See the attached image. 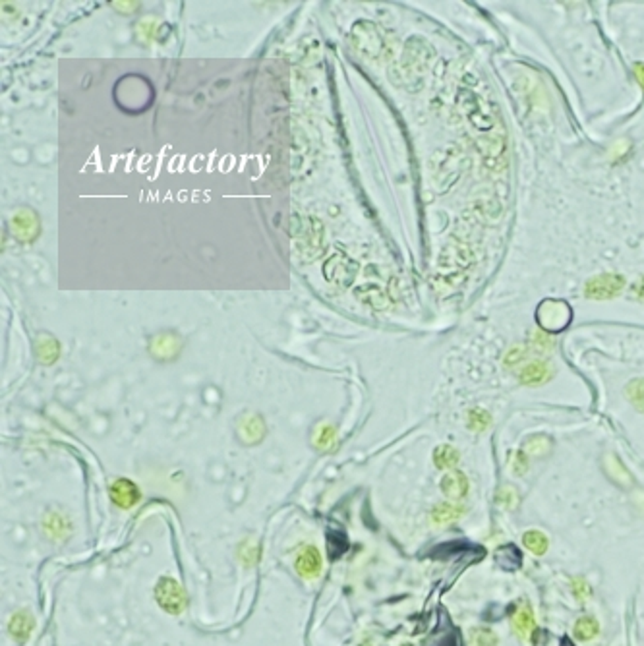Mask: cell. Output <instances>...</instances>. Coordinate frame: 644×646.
<instances>
[{
    "label": "cell",
    "instance_id": "cell-13",
    "mask_svg": "<svg viewBox=\"0 0 644 646\" xmlns=\"http://www.w3.org/2000/svg\"><path fill=\"white\" fill-rule=\"evenodd\" d=\"M29 631H31V619L26 613H18V616H14L12 621H10V633H12V637H16L18 640H24V638H28Z\"/></svg>",
    "mask_w": 644,
    "mask_h": 646
},
{
    "label": "cell",
    "instance_id": "cell-4",
    "mask_svg": "<svg viewBox=\"0 0 644 646\" xmlns=\"http://www.w3.org/2000/svg\"><path fill=\"white\" fill-rule=\"evenodd\" d=\"M112 503L120 509H130L136 505L139 499V489L136 484H132L126 478H120L111 486Z\"/></svg>",
    "mask_w": 644,
    "mask_h": 646
},
{
    "label": "cell",
    "instance_id": "cell-19",
    "mask_svg": "<svg viewBox=\"0 0 644 646\" xmlns=\"http://www.w3.org/2000/svg\"><path fill=\"white\" fill-rule=\"evenodd\" d=\"M635 72H636V78H638V82H641V85L644 87V64H636Z\"/></svg>",
    "mask_w": 644,
    "mask_h": 646
},
{
    "label": "cell",
    "instance_id": "cell-8",
    "mask_svg": "<svg viewBox=\"0 0 644 646\" xmlns=\"http://www.w3.org/2000/svg\"><path fill=\"white\" fill-rule=\"evenodd\" d=\"M433 461L437 469H453L459 462V451L451 445H442L433 453Z\"/></svg>",
    "mask_w": 644,
    "mask_h": 646
},
{
    "label": "cell",
    "instance_id": "cell-16",
    "mask_svg": "<svg viewBox=\"0 0 644 646\" xmlns=\"http://www.w3.org/2000/svg\"><path fill=\"white\" fill-rule=\"evenodd\" d=\"M627 395L631 399V403L635 405L636 410L644 414V379H633L629 383Z\"/></svg>",
    "mask_w": 644,
    "mask_h": 646
},
{
    "label": "cell",
    "instance_id": "cell-12",
    "mask_svg": "<svg viewBox=\"0 0 644 646\" xmlns=\"http://www.w3.org/2000/svg\"><path fill=\"white\" fill-rule=\"evenodd\" d=\"M598 629V621L594 618H580L575 623V637L579 640H590V638L596 637Z\"/></svg>",
    "mask_w": 644,
    "mask_h": 646
},
{
    "label": "cell",
    "instance_id": "cell-7",
    "mask_svg": "<svg viewBox=\"0 0 644 646\" xmlns=\"http://www.w3.org/2000/svg\"><path fill=\"white\" fill-rule=\"evenodd\" d=\"M550 376H552L550 366L543 362H532V364H528L521 369V374H519V378L525 385H540L543 381H548Z\"/></svg>",
    "mask_w": 644,
    "mask_h": 646
},
{
    "label": "cell",
    "instance_id": "cell-9",
    "mask_svg": "<svg viewBox=\"0 0 644 646\" xmlns=\"http://www.w3.org/2000/svg\"><path fill=\"white\" fill-rule=\"evenodd\" d=\"M523 542H525L526 550L532 552L534 555H543L548 552V538L540 530H528V532H525Z\"/></svg>",
    "mask_w": 644,
    "mask_h": 646
},
{
    "label": "cell",
    "instance_id": "cell-10",
    "mask_svg": "<svg viewBox=\"0 0 644 646\" xmlns=\"http://www.w3.org/2000/svg\"><path fill=\"white\" fill-rule=\"evenodd\" d=\"M513 625H515L516 633H519L523 638H526L528 635H530V631L534 629V616L528 606H525L523 609H519L515 616H513Z\"/></svg>",
    "mask_w": 644,
    "mask_h": 646
},
{
    "label": "cell",
    "instance_id": "cell-2",
    "mask_svg": "<svg viewBox=\"0 0 644 646\" xmlns=\"http://www.w3.org/2000/svg\"><path fill=\"white\" fill-rule=\"evenodd\" d=\"M571 320V310L569 306L559 300H550V302H543L538 308V323L542 325L546 331L557 333L567 327V323Z\"/></svg>",
    "mask_w": 644,
    "mask_h": 646
},
{
    "label": "cell",
    "instance_id": "cell-18",
    "mask_svg": "<svg viewBox=\"0 0 644 646\" xmlns=\"http://www.w3.org/2000/svg\"><path fill=\"white\" fill-rule=\"evenodd\" d=\"M635 293L638 298H644V277L638 279V283L635 285Z\"/></svg>",
    "mask_w": 644,
    "mask_h": 646
},
{
    "label": "cell",
    "instance_id": "cell-11",
    "mask_svg": "<svg viewBox=\"0 0 644 646\" xmlns=\"http://www.w3.org/2000/svg\"><path fill=\"white\" fill-rule=\"evenodd\" d=\"M462 511H464V509L459 507V505L443 503V505H437V507L433 509L432 517L437 525H443V523H451L455 518H459L460 515H462Z\"/></svg>",
    "mask_w": 644,
    "mask_h": 646
},
{
    "label": "cell",
    "instance_id": "cell-5",
    "mask_svg": "<svg viewBox=\"0 0 644 646\" xmlns=\"http://www.w3.org/2000/svg\"><path fill=\"white\" fill-rule=\"evenodd\" d=\"M296 571L300 573L306 579H313L322 571V555L317 552V548L308 545L304 548L300 555L296 557Z\"/></svg>",
    "mask_w": 644,
    "mask_h": 646
},
{
    "label": "cell",
    "instance_id": "cell-3",
    "mask_svg": "<svg viewBox=\"0 0 644 646\" xmlns=\"http://www.w3.org/2000/svg\"><path fill=\"white\" fill-rule=\"evenodd\" d=\"M625 286V279L621 275H598V277L590 279L586 283L584 293L592 300H609L621 293V288Z\"/></svg>",
    "mask_w": 644,
    "mask_h": 646
},
{
    "label": "cell",
    "instance_id": "cell-14",
    "mask_svg": "<svg viewBox=\"0 0 644 646\" xmlns=\"http://www.w3.org/2000/svg\"><path fill=\"white\" fill-rule=\"evenodd\" d=\"M497 564H501L507 571H513L521 565V554L516 552L515 545H505L503 550L497 552Z\"/></svg>",
    "mask_w": 644,
    "mask_h": 646
},
{
    "label": "cell",
    "instance_id": "cell-1",
    "mask_svg": "<svg viewBox=\"0 0 644 646\" xmlns=\"http://www.w3.org/2000/svg\"><path fill=\"white\" fill-rule=\"evenodd\" d=\"M155 598L159 602V606L165 609L166 613L171 616H178L182 613V609L186 608V594L182 591V586L171 579V577H163L159 579L155 586Z\"/></svg>",
    "mask_w": 644,
    "mask_h": 646
},
{
    "label": "cell",
    "instance_id": "cell-15",
    "mask_svg": "<svg viewBox=\"0 0 644 646\" xmlns=\"http://www.w3.org/2000/svg\"><path fill=\"white\" fill-rule=\"evenodd\" d=\"M470 646H497V635L491 629H472V633H470Z\"/></svg>",
    "mask_w": 644,
    "mask_h": 646
},
{
    "label": "cell",
    "instance_id": "cell-6",
    "mask_svg": "<svg viewBox=\"0 0 644 646\" xmlns=\"http://www.w3.org/2000/svg\"><path fill=\"white\" fill-rule=\"evenodd\" d=\"M442 489L449 499H462L469 491V480L462 472H451L443 476Z\"/></svg>",
    "mask_w": 644,
    "mask_h": 646
},
{
    "label": "cell",
    "instance_id": "cell-17",
    "mask_svg": "<svg viewBox=\"0 0 644 646\" xmlns=\"http://www.w3.org/2000/svg\"><path fill=\"white\" fill-rule=\"evenodd\" d=\"M491 422V418L486 410H482V408H474L472 412L469 414V426L472 430H476V432H484L486 428Z\"/></svg>",
    "mask_w": 644,
    "mask_h": 646
}]
</instances>
